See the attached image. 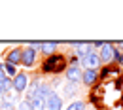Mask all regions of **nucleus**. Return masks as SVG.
<instances>
[{
  "label": "nucleus",
  "mask_w": 123,
  "mask_h": 110,
  "mask_svg": "<svg viewBox=\"0 0 123 110\" xmlns=\"http://www.w3.org/2000/svg\"><path fill=\"white\" fill-rule=\"evenodd\" d=\"M46 110H62V97H59L53 91L46 99Z\"/></svg>",
  "instance_id": "obj_8"
},
{
  "label": "nucleus",
  "mask_w": 123,
  "mask_h": 110,
  "mask_svg": "<svg viewBox=\"0 0 123 110\" xmlns=\"http://www.w3.org/2000/svg\"><path fill=\"white\" fill-rule=\"evenodd\" d=\"M112 63H117L123 66V51H119L117 47H114V57H112Z\"/></svg>",
  "instance_id": "obj_17"
},
{
  "label": "nucleus",
  "mask_w": 123,
  "mask_h": 110,
  "mask_svg": "<svg viewBox=\"0 0 123 110\" xmlns=\"http://www.w3.org/2000/svg\"><path fill=\"white\" fill-rule=\"evenodd\" d=\"M21 55H23V49L21 47H13V49H10L8 51V55H6V63L10 65H21Z\"/></svg>",
  "instance_id": "obj_10"
},
{
  "label": "nucleus",
  "mask_w": 123,
  "mask_h": 110,
  "mask_svg": "<svg viewBox=\"0 0 123 110\" xmlns=\"http://www.w3.org/2000/svg\"><path fill=\"white\" fill-rule=\"evenodd\" d=\"M80 66H81V70H85V68L97 70V68L100 66V57H98V51H91V53H87V55L80 61Z\"/></svg>",
  "instance_id": "obj_2"
},
{
  "label": "nucleus",
  "mask_w": 123,
  "mask_h": 110,
  "mask_svg": "<svg viewBox=\"0 0 123 110\" xmlns=\"http://www.w3.org/2000/svg\"><path fill=\"white\" fill-rule=\"evenodd\" d=\"M12 82H13V93H17V95L25 93L27 87H29V76L25 72H17V76L12 78Z\"/></svg>",
  "instance_id": "obj_3"
},
{
  "label": "nucleus",
  "mask_w": 123,
  "mask_h": 110,
  "mask_svg": "<svg viewBox=\"0 0 123 110\" xmlns=\"http://www.w3.org/2000/svg\"><path fill=\"white\" fill-rule=\"evenodd\" d=\"M91 51H95L93 46H91V42H74V55H76L80 61H81L87 53H91Z\"/></svg>",
  "instance_id": "obj_6"
},
{
  "label": "nucleus",
  "mask_w": 123,
  "mask_h": 110,
  "mask_svg": "<svg viewBox=\"0 0 123 110\" xmlns=\"http://www.w3.org/2000/svg\"><path fill=\"white\" fill-rule=\"evenodd\" d=\"M66 110H85V103L83 101H72Z\"/></svg>",
  "instance_id": "obj_18"
},
{
  "label": "nucleus",
  "mask_w": 123,
  "mask_h": 110,
  "mask_svg": "<svg viewBox=\"0 0 123 110\" xmlns=\"http://www.w3.org/2000/svg\"><path fill=\"white\" fill-rule=\"evenodd\" d=\"M72 93H76V84L66 82V85H64V95H72Z\"/></svg>",
  "instance_id": "obj_19"
},
{
  "label": "nucleus",
  "mask_w": 123,
  "mask_h": 110,
  "mask_svg": "<svg viewBox=\"0 0 123 110\" xmlns=\"http://www.w3.org/2000/svg\"><path fill=\"white\" fill-rule=\"evenodd\" d=\"M0 70H4V63H0Z\"/></svg>",
  "instance_id": "obj_25"
},
{
  "label": "nucleus",
  "mask_w": 123,
  "mask_h": 110,
  "mask_svg": "<svg viewBox=\"0 0 123 110\" xmlns=\"http://www.w3.org/2000/svg\"><path fill=\"white\" fill-rule=\"evenodd\" d=\"M61 70H66V63H64V57L57 53L49 55L42 65V72H46V74H59Z\"/></svg>",
  "instance_id": "obj_1"
},
{
  "label": "nucleus",
  "mask_w": 123,
  "mask_h": 110,
  "mask_svg": "<svg viewBox=\"0 0 123 110\" xmlns=\"http://www.w3.org/2000/svg\"><path fill=\"white\" fill-rule=\"evenodd\" d=\"M121 103H123V95H121Z\"/></svg>",
  "instance_id": "obj_26"
},
{
  "label": "nucleus",
  "mask_w": 123,
  "mask_h": 110,
  "mask_svg": "<svg viewBox=\"0 0 123 110\" xmlns=\"http://www.w3.org/2000/svg\"><path fill=\"white\" fill-rule=\"evenodd\" d=\"M0 87H2L4 95H6V93H12V91H13V82H12V78H8V76H6V78L0 82Z\"/></svg>",
  "instance_id": "obj_14"
},
{
  "label": "nucleus",
  "mask_w": 123,
  "mask_h": 110,
  "mask_svg": "<svg viewBox=\"0 0 123 110\" xmlns=\"http://www.w3.org/2000/svg\"><path fill=\"white\" fill-rule=\"evenodd\" d=\"M0 110H13V104H12L10 101L2 99V101H0Z\"/></svg>",
  "instance_id": "obj_21"
},
{
  "label": "nucleus",
  "mask_w": 123,
  "mask_h": 110,
  "mask_svg": "<svg viewBox=\"0 0 123 110\" xmlns=\"http://www.w3.org/2000/svg\"><path fill=\"white\" fill-rule=\"evenodd\" d=\"M4 72H6V76H8V78H15L19 70H17V66H15V65L4 63Z\"/></svg>",
  "instance_id": "obj_15"
},
{
  "label": "nucleus",
  "mask_w": 123,
  "mask_h": 110,
  "mask_svg": "<svg viewBox=\"0 0 123 110\" xmlns=\"http://www.w3.org/2000/svg\"><path fill=\"white\" fill-rule=\"evenodd\" d=\"M57 47H59V42H42V49L40 51L49 57V55H53L57 51Z\"/></svg>",
  "instance_id": "obj_12"
},
{
  "label": "nucleus",
  "mask_w": 123,
  "mask_h": 110,
  "mask_svg": "<svg viewBox=\"0 0 123 110\" xmlns=\"http://www.w3.org/2000/svg\"><path fill=\"white\" fill-rule=\"evenodd\" d=\"M36 59H38V53H36L34 49H31L29 46L23 49V55H21V65H23V66H27V68L34 66V65H36Z\"/></svg>",
  "instance_id": "obj_4"
},
{
  "label": "nucleus",
  "mask_w": 123,
  "mask_h": 110,
  "mask_svg": "<svg viewBox=\"0 0 123 110\" xmlns=\"http://www.w3.org/2000/svg\"><path fill=\"white\" fill-rule=\"evenodd\" d=\"M81 66H66V70H64V78L66 82H70V84H80L81 82Z\"/></svg>",
  "instance_id": "obj_5"
},
{
  "label": "nucleus",
  "mask_w": 123,
  "mask_h": 110,
  "mask_svg": "<svg viewBox=\"0 0 123 110\" xmlns=\"http://www.w3.org/2000/svg\"><path fill=\"white\" fill-rule=\"evenodd\" d=\"M17 110H31V103L25 101V99L19 101V103H17Z\"/></svg>",
  "instance_id": "obj_20"
},
{
  "label": "nucleus",
  "mask_w": 123,
  "mask_h": 110,
  "mask_svg": "<svg viewBox=\"0 0 123 110\" xmlns=\"http://www.w3.org/2000/svg\"><path fill=\"white\" fill-rule=\"evenodd\" d=\"M110 72H112V70H110L108 66H104V68H102V70L98 72V78H106V76H108V74H110Z\"/></svg>",
  "instance_id": "obj_23"
},
{
  "label": "nucleus",
  "mask_w": 123,
  "mask_h": 110,
  "mask_svg": "<svg viewBox=\"0 0 123 110\" xmlns=\"http://www.w3.org/2000/svg\"><path fill=\"white\" fill-rule=\"evenodd\" d=\"M31 103V110H46V101H42V99H32V101H29Z\"/></svg>",
  "instance_id": "obj_16"
},
{
  "label": "nucleus",
  "mask_w": 123,
  "mask_h": 110,
  "mask_svg": "<svg viewBox=\"0 0 123 110\" xmlns=\"http://www.w3.org/2000/svg\"><path fill=\"white\" fill-rule=\"evenodd\" d=\"M53 93V89H51V85H47V84H40V87H38V99H42V101H46L49 95Z\"/></svg>",
  "instance_id": "obj_13"
},
{
  "label": "nucleus",
  "mask_w": 123,
  "mask_h": 110,
  "mask_svg": "<svg viewBox=\"0 0 123 110\" xmlns=\"http://www.w3.org/2000/svg\"><path fill=\"white\" fill-rule=\"evenodd\" d=\"M98 57H100V65L104 63H112V57H114V44H110V42H104V46L98 49Z\"/></svg>",
  "instance_id": "obj_7"
},
{
  "label": "nucleus",
  "mask_w": 123,
  "mask_h": 110,
  "mask_svg": "<svg viewBox=\"0 0 123 110\" xmlns=\"http://www.w3.org/2000/svg\"><path fill=\"white\" fill-rule=\"evenodd\" d=\"M29 47H31V49H34V51L38 53V51L42 49V42H29Z\"/></svg>",
  "instance_id": "obj_22"
},
{
  "label": "nucleus",
  "mask_w": 123,
  "mask_h": 110,
  "mask_svg": "<svg viewBox=\"0 0 123 110\" xmlns=\"http://www.w3.org/2000/svg\"><path fill=\"white\" fill-rule=\"evenodd\" d=\"M2 97H4V91H2V87H0V101H2Z\"/></svg>",
  "instance_id": "obj_24"
},
{
  "label": "nucleus",
  "mask_w": 123,
  "mask_h": 110,
  "mask_svg": "<svg viewBox=\"0 0 123 110\" xmlns=\"http://www.w3.org/2000/svg\"><path fill=\"white\" fill-rule=\"evenodd\" d=\"M40 84H42V80H34V82H29V87H27V91H25V101H32V99H36Z\"/></svg>",
  "instance_id": "obj_11"
},
{
  "label": "nucleus",
  "mask_w": 123,
  "mask_h": 110,
  "mask_svg": "<svg viewBox=\"0 0 123 110\" xmlns=\"http://www.w3.org/2000/svg\"><path fill=\"white\" fill-rule=\"evenodd\" d=\"M98 80V70H91V68H85L83 72H81V84L83 85H93L95 82Z\"/></svg>",
  "instance_id": "obj_9"
}]
</instances>
